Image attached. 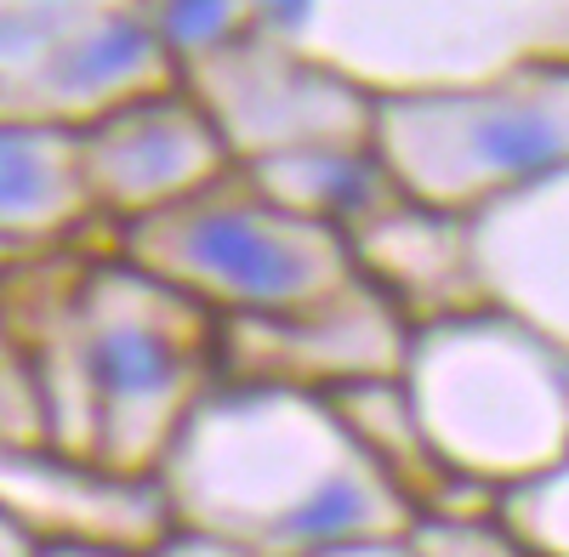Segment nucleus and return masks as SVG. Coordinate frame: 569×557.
<instances>
[{
	"mask_svg": "<svg viewBox=\"0 0 569 557\" xmlns=\"http://www.w3.org/2000/svg\"><path fill=\"white\" fill-rule=\"evenodd\" d=\"M262 194H273L279 205H291L308 222H325L337 234L365 227L376 211H388L399 200V189L388 182V171L376 165L370 143H337V149H297V154H273L257 165H240Z\"/></svg>",
	"mask_w": 569,
	"mask_h": 557,
	"instance_id": "nucleus-14",
	"label": "nucleus"
},
{
	"mask_svg": "<svg viewBox=\"0 0 569 557\" xmlns=\"http://www.w3.org/2000/svg\"><path fill=\"white\" fill-rule=\"evenodd\" d=\"M29 551H34V546H29V540H23V535L7 524V518H0V557H29Z\"/></svg>",
	"mask_w": 569,
	"mask_h": 557,
	"instance_id": "nucleus-21",
	"label": "nucleus"
},
{
	"mask_svg": "<svg viewBox=\"0 0 569 557\" xmlns=\"http://www.w3.org/2000/svg\"><path fill=\"white\" fill-rule=\"evenodd\" d=\"M0 518L29 546H98L142 557L171 535L154 478H120L52 444H0Z\"/></svg>",
	"mask_w": 569,
	"mask_h": 557,
	"instance_id": "nucleus-9",
	"label": "nucleus"
},
{
	"mask_svg": "<svg viewBox=\"0 0 569 557\" xmlns=\"http://www.w3.org/2000/svg\"><path fill=\"white\" fill-rule=\"evenodd\" d=\"M98 222L80 165V125L0 114V251H58Z\"/></svg>",
	"mask_w": 569,
	"mask_h": 557,
	"instance_id": "nucleus-12",
	"label": "nucleus"
},
{
	"mask_svg": "<svg viewBox=\"0 0 569 557\" xmlns=\"http://www.w3.org/2000/svg\"><path fill=\"white\" fill-rule=\"evenodd\" d=\"M319 557H410L405 540H365V546H337V551H319Z\"/></svg>",
	"mask_w": 569,
	"mask_h": 557,
	"instance_id": "nucleus-19",
	"label": "nucleus"
},
{
	"mask_svg": "<svg viewBox=\"0 0 569 557\" xmlns=\"http://www.w3.org/2000/svg\"><path fill=\"white\" fill-rule=\"evenodd\" d=\"M410 557H547L525 535H512L496 513L490 518H427L410 529Z\"/></svg>",
	"mask_w": 569,
	"mask_h": 557,
	"instance_id": "nucleus-16",
	"label": "nucleus"
},
{
	"mask_svg": "<svg viewBox=\"0 0 569 557\" xmlns=\"http://www.w3.org/2000/svg\"><path fill=\"white\" fill-rule=\"evenodd\" d=\"M7 318L40 382L46 444L120 478H154L182 422L222 382L217 318L126 256L69 267L29 313L7 307Z\"/></svg>",
	"mask_w": 569,
	"mask_h": 557,
	"instance_id": "nucleus-1",
	"label": "nucleus"
},
{
	"mask_svg": "<svg viewBox=\"0 0 569 557\" xmlns=\"http://www.w3.org/2000/svg\"><path fill=\"white\" fill-rule=\"evenodd\" d=\"M359 278L388 296V307L410 324H439L472 307H490L472 273V245H467V216L410 205L405 194L376 211L365 227L348 234Z\"/></svg>",
	"mask_w": 569,
	"mask_h": 557,
	"instance_id": "nucleus-11",
	"label": "nucleus"
},
{
	"mask_svg": "<svg viewBox=\"0 0 569 557\" xmlns=\"http://www.w3.org/2000/svg\"><path fill=\"white\" fill-rule=\"evenodd\" d=\"M0 444H46V404L34 364L12 331L7 307H0Z\"/></svg>",
	"mask_w": 569,
	"mask_h": 557,
	"instance_id": "nucleus-17",
	"label": "nucleus"
},
{
	"mask_svg": "<svg viewBox=\"0 0 569 557\" xmlns=\"http://www.w3.org/2000/svg\"><path fill=\"white\" fill-rule=\"evenodd\" d=\"M142 557H251V551L228 546V540H211V535H194V529H171L160 546H149Z\"/></svg>",
	"mask_w": 569,
	"mask_h": 557,
	"instance_id": "nucleus-18",
	"label": "nucleus"
},
{
	"mask_svg": "<svg viewBox=\"0 0 569 557\" xmlns=\"http://www.w3.org/2000/svg\"><path fill=\"white\" fill-rule=\"evenodd\" d=\"M114 256L200 302L217 324L297 318L359 285L348 234L297 216L233 165L131 227H114Z\"/></svg>",
	"mask_w": 569,
	"mask_h": 557,
	"instance_id": "nucleus-5",
	"label": "nucleus"
},
{
	"mask_svg": "<svg viewBox=\"0 0 569 557\" xmlns=\"http://www.w3.org/2000/svg\"><path fill=\"white\" fill-rule=\"evenodd\" d=\"M370 154L410 205L450 216L569 171V52H536L461 85L376 91Z\"/></svg>",
	"mask_w": 569,
	"mask_h": 557,
	"instance_id": "nucleus-4",
	"label": "nucleus"
},
{
	"mask_svg": "<svg viewBox=\"0 0 569 557\" xmlns=\"http://www.w3.org/2000/svg\"><path fill=\"white\" fill-rule=\"evenodd\" d=\"M410 353V324L376 296L365 278L337 302L297 318H233L217 324V369L222 382L297 387L330 398L359 382H393Z\"/></svg>",
	"mask_w": 569,
	"mask_h": 557,
	"instance_id": "nucleus-8",
	"label": "nucleus"
},
{
	"mask_svg": "<svg viewBox=\"0 0 569 557\" xmlns=\"http://www.w3.org/2000/svg\"><path fill=\"white\" fill-rule=\"evenodd\" d=\"M467 245L485 302L569 353V171L472 211Z\"/></svg>",
	"mask_w": 569,
	"mask_h": 557,
	"instance_id": "nucleus-10",
	"label": "nucleus"
},
{
	"mask_svg": "<svg viewBox=\"0 0 569 557\" xmlns=\"http://www.w3.org/2000/svg\"><path fill=\"white\" fill-rule=\"evenodd\" d=\"M171 529L251 557H319L365 540H410L416 513L376 478L337 409L297 387L217 382L160 460Z\"/></svg>",
	"mask_w": 569,
	"mask_h": 557,
	"instance_id": "nucleus-2",
	"label": "nucleus"
},
{
	"mask_svg": "<svg viewBox=\"0 0 569 557\" xmlns=\"http://www.w3.org/2000/svg\"><path fill=\"white\" fill-rule=\"evenodd\" d=\"M496 518L525 535L530 546H541L547 557H569V455L558 460V467L525 489H507L496 500Z\"/></svg>",
	"mask_w": 569,
	"mask_h": 557,
	"instance_id": "nucleus-15",
	"label": "nucleus"
},
{
	"mask_svg": "<svg viewBox=\"0 0 569 557\" xmlns=\"http://www.w3.org/2000/svg\"><path fill=\"white\" fill-rule=\"evenodd\" d=\"M325 404L337 409V422L348 427L359 455L376 467V478H382L416 513V524H427V518H490L496 513V495L461 484L433 455V444H427V433L416 422V409H410L399 376L393 382L342 387V393H330Z\"/></svg>",
	"mask_w": 569,
	"mask_h": 557,
	"instance_id": "nucleus-13",
	"label": "nucleus"
},
{
	"mask_svg": "<svg viewBox=\"0 0 569 557\" xmlns=\"http://www.w3.org/2000/svg\"><path fill=\"white\" fill-rule=\"evenodd\" d=\"M399 387L433 455L496 500L569 455V353L501 307L416 324Z\"/></svg>",
	"mask_w": 569,
	"mask_h": 557,
	"instance_id": "nucleus-3",
	"label": "nucleus"
},
{
	"mask_svg": "<svg viewBox=\"0 0 569 557\" xmlns=\"http://www.w3.org/2000/svg\"><path fill=\"white\" fill-rule=\"evenodd\" d=\"M80 165L91 211L109 227H131L233 171L217 125L182 85L137 91L80 120Z\"/></svg>",
	"mask_w": 569,
	"mask_h": 557,
	"instance_id": "nucleus-7",
	"label": "nucleus"
},
{
	"mask_svg": "<svg viewBox=\"0 0 569 557\" xmlns=\"http://www.w3.org/2000/svg\"><path fill=\"white\" fill-rule=\"evenodd\" d=\"M29 557H131V551H98V546H34Z\"/></svg>",
	"mask_w": 569,
	"mask_h": 557,
	"instance_id": "nucleus-20",
	"label": "nucleus"
},
{
	"mask_svg": "<svg viewBox=\"0 0 569 557\" xmlns=\"http://www.w3.org/2000/svg\"><path fill=\"white\" fill-rule=\"evenodd\" d=\"M177 85L206 109L233 165L297 149L370 143L376 91L268 23H246L228 40L177 58Z\"/></svg>",
	"mask_w": 569,
	"mask_h": 557,
	"instance_id": "nucleus-6",
	"label": "nucleus"
}]
</instances>
